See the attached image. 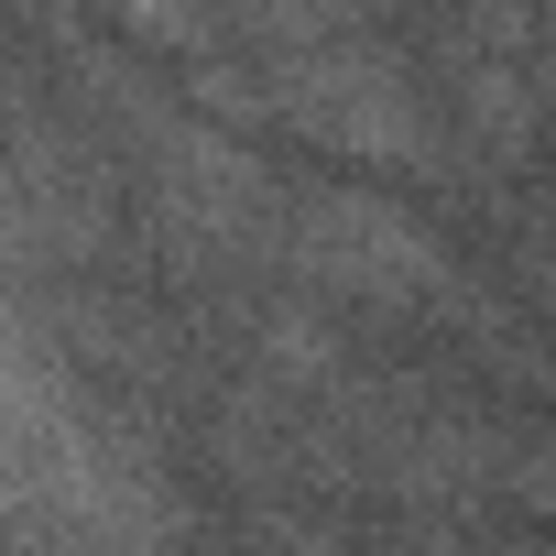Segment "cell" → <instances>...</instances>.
<instances>
[{
	"mask_svg": "<svg viewBox=\"0 0 556 556\" xmlns=\"http://www.w3.org/2000/svg\"><path fill=\"white\" fill-rule=\"evenodd\" d=\"M306 273L328 295H361V306H404L437 285V251L415 218H393L382 197H306Z\"/></svg>",
	"mask_w": 556,
	"mask_h": 556,
	"instance_id": "6da1fadb",
	"label": "cell"
},
{
	"mask_svg": "<svg viewBox=\"0 0 556 556\" xmlns=\"http://www.w3.org/2000/svg\"><path fill=\"white\" fill-rule=\"evenodd\" d=\"M285 110L295 121H317L328 142H361V153H415L426 142V121H415V99H404V77L393 66H371V55H317V66H285Z\"/></svg>",
	"mask_w": 556,
	"mask_h": 556,
	"instance_id": "7a4b0ae2",
	"label": "cell"
}]
</instances>
